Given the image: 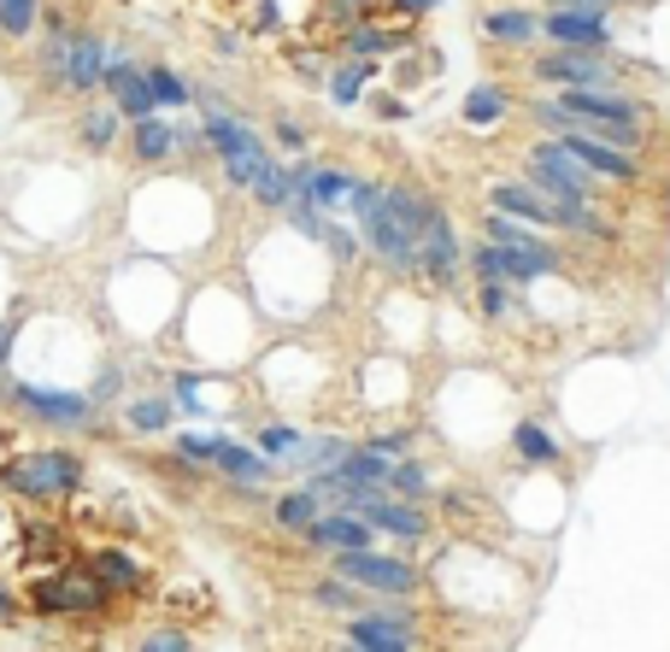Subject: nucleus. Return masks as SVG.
<instances>
[{
  "instance_id": "f257e3e1",
  "label": "nucleus",
  "mask_w": 670,
  "mask_h": 652,
  "mask_svg": "<svg viewBox=\"0 0 670 652\" xmlns=\"http://www.w3.org/2000/svg\"><path fill=\"white\" fill-rule=\"evenodd\" d=\"M536 124L559 130V135H589L617 153L641 147V100L617 95V89H559L553 100H536Z\"/></svg>"
},
{
  "instance_id": "f03ea898",
  "label": "nucleus",
  "mask_w": 670,
  "mask_h": 652,
  "mask_svg": "<svg viewBox=\"0 0 670 652\" xmlns=\"http://www.w3.org/2000/svg\"><path fill=\"white\" fill-rule=\"evenodd\" d=\"M330 571L341 582H353L359 594H383V599H411L424 588L418 559L383 553V546H348V553H330Z\"/></svg>"
},
{
  "instance_id": "7ed1b4c3",
  "label": "nucleus",
  "mask_w": 670,
  "mask_h": 652,
  "mask_svg": "<svg viewBox=\"0 0 670 652\" xmlns=\"http://www.w3.org/2000/svg\"><path fill=\"white\" fill-rule=\"evenodd\" d=\"M200 142L218 153L223 177H230L235 188H248L253 177H260V165L271 159V153H265V142H260V130H253V124H242L235 112H206Z\"/></svg>"
},
{
  "instance_id": "20e7f679",
  "label": "nucleus",
  "mask_w": 670,
  "mask_h": 652,
  "mask_svg": "<svg viewBox=\"0 0 670 652\" xmlns=\"http://www.w3.org/2000/svg\"><path fill=\"white\" fill-rule=\"evenodd\" d=\"M524 165H529V183H536L553 206H594V195H600V183L559 142H536L524 153Z\"/></svg>"
},
{
  "instance_id": "39448f33",
  "label": "nucleus",
  "mask_w": 670,
  "mask_h": 652,
  "mask_svg": "<svg viewBox=\"0 0 670 652\" xmlns=\"http://www.w3.org/2000/svg\"><path fill=\"white\" fill-rule=\"evenodd\" d=\"M83 483V458L65 453V447H47V453H24L7 465V488L24 494V500H59Z\"/></svg>"
},
{
  "instance_id": "423d86ee",
  "label": "nucleus",
  "mask_w": 670,
  "mask_h": 652,
  "mask_svg": "<svg viewBox=\"0 0 670 652\" xmlns=\"http://www.w3.org/2000/svg\"><path fill=\"white\" fill-rule=\"evenodd\" d=\"M348 647L359 652H418V611L411 606H376L365 611L359 606V617H348Z\"/></svg>"
},
{
  "instance_id": "0eeeda50",
  "label": "nucleus",
  "mask_w": 670,
  "mask_h": 652,
  "mask_svg": "<svg viewBox=\"0 0 670 652\" xmlns=\"http://www.w3.org/2000/svg\"><path fill=\"white\" fill-rule=\"evenodd\" d=\"M206 471H218L235 494H265L271 483H277V465H271L253 441H235V435H212V458H206Z\"/></svg>"
},
{
  "instance_id": "6e6552de",
  "label": "nucleus",
  "mask_w": 670,
  "mask_h": 652,
  "mask_svg": "<svg viewBox=\"0 0 670 652\" xmlns=\"http://www.w3.org/2000/svg\"><path fill=\"white\" fill-rule=\"evenodd\" d=\"M107 59H112V47L100 42V36H72V42H54V47H47V71H54L59 82H72L77 95L100 89V77H107Z\"/></svg>"
},
{
  "instance_id": "1a4fd4ad",
  "label": "nucleus",
  "mask_w": 670,
  "mask_h": 652,
  "mask_svg": "<svg viewBox=\"0 0 670 652\" xmlns=\"http://www.w3.org/2000/svg\"><path fill=\"white\" fill-rule=\"evenodd\" d=\"M541 82H559V89H617V65L606 54H582V47H559V54L536 59Z\"/></svg>"
},
{
  "instance_id": "9d476101",
  "label": "nucleus",
  "mask_w": 670,
  "mask_h": 652,
  "mask_svg": "<svg viewBox=\"0 0 670 652\" xmlns=\"http://www.w3.org/2000/svg\"><path fill=\"white\" fill-rule=\"evenodd\" d=\"M359 518H365L376 535H388V541H406V546H418V541H429L436 535V518H429V511L418 506V500H400V494H376V500L359 511Z\"/></svg>"
},
{
  "instance_id": "9b49d317",
  "label": "nucleus",
  "mask_w": 670,
  "mask_h": 652,
  "mask_svg": "<svg viewBox=\"0 0 670 652\" xmlns=\"http://www.w3.org/2000/svg\"><path fill=\"white\" fill-rule=\"evenodd\" d=\"M12 400H19L30 418H42V423H54V429H89V418H95V400H89V394H72V388L12 383Z\"/></svg>"
},
{
  "instance_id": "f8f14e48",
  "label": "nucleus",
  "mask_w": 670,
  "mask_h": 652,
  "mask_svg": "<svg viewBox=\"0 0 670 652\" xmlns=\"http://www.w3.org/2000/svg\"><path fill=\"white\" fill-rule=\"evenodd\" d=\"M541 36L559 42V47H582V54H606V47H612V19H606V7L541 12Z\"/></svg>"
},
{
  "instance_id": "ddd939ff",
  "label": "nucleus",
  "mask_w": 670,
  "mask_h": 652,
  "mask_svg": "<svg viewBox=\"0 0 670 652\" xmlns=\"http://www.w3.org/2000/svg\"><path fill=\"white\" fill-rule=\"evenodd\" d=\"M553 142L571 153V159L589 170L594 183H635V177H641V165H635L629 153H617V147H606V142H589V135H576V130H571V135H553Z\"/></svg>"
},
{
  "instance_id": "4468645a",
  "label": "nucleus",
  "mask_w": 670,
  "mask_h": 652,
  "mask_svg": "<svg viewBox=\"0 0 670 652\" xmlns=\"http://www.w3.org/2000/svg\"><path fill=\"white\" fill-rule=\"evenodd\" d=\"M100 82H107V95H112V112L130 118V124H135V118H147V112H160V107H153V89H147V71H142V65H130L124 54L107 59V77H100Z\"/></svg>"
},
{
  "instance_id": "2eb2a0df",
  "label": "nucleus",
  "mask_w": 670,
  "mask_h": 652,
  "mask_svg": "<svg viewBox=\"0 0 670 652\" xmlns=\"http://www.w3.org/2000/svg\"><path fill=\"white\" fill-rule=\"evenodd\" d=\"M300 541L318 546V553H348V546H376V529L359 511H318Z\"/></svg>"
},
{
  "instance_id": "dca6fc26",
  "label": "nucleus",
  "mask_w": 670,
  "mask_h": 652,
  "mask_svg": "<svg viewBox=\"0 0 670 652\" xmlns=\"http://www.w3.org/2000/svg\"><path fill=\"white\" fill-rule=\"evenodd\" d=\"M488 200H494V212L518 218V224H529V230H559V206L547 200L536 183H494Z\"/></svg>"
},
{
  "instance_id": "f3484780",
  "label": "nucleus",
  "mask_w": 670,
  "mask_h": 652,
  "mask_svg": "<svg viewBox=\"0 0 670 652\" xmlns=\"http://www.w3.org/2000/svg\"><path fill=\"white\" fill-rule=\"evenodd\" d=\"M483 235L494 247H506V253H524L529 265L541 270V277H553L559 270V253L541 242V230H529V224H518V218H506V212H488V224H483Z\"/></svg>"
},
{
  "instance_id": "a211bd4d",
  "label": "nucleus",
  "mask_w": 670,
  "mask_h": 652,
  "mask_svg": "<svg viewBox=\"0 0 670 652\" xmlns=\"http://www.w3.org/2000/svg\"><path fill=\"white\" fill-rule=\"evenodd\" d=\"M453 270H459V235L447 224V212H436L418 235V277L424 283H453Z\"/></svg>"
},
{
  "instance_id": "6ab92c4d",
  "label": "nucleus",
  "mask_w": 670,
  "mask_h": 652,
  "mask_svg": "<svg viewBox=\"0 0 670 652\" xmlns=\"http://www.w3.org/2000/svg\"><path fill=\"white\" fill-rule=\"evenodd\" d=\"M177 147H183V130L171 124V118H160V112H147V118H135V124H130V153L142 165H165Z\"/></svg>"
},
{
  "instance_id": "aec40b11",
  "label": "nucleus",
  "mask_w": 670,
  "mask_h": 652,
  "mask_svg": "<svg viewBox=\"0 0 670 652\" xmlns=\"http://www.w3.org/2000/svg\"><path fill=\"white\" fill-rule=\"evenodd\" d=\"M36 599L42 611L54 617H77V611H95L100 606V582H72V576H54V582H36Z\"/></svg>"
},
{
  "instance_id": "412c9836",
  "label": "nucleus",
  "mask_w": 670,
  "mask_h": 652,
  "mask_svg": "<svg viewBox=\"0 0 670 652\" xmlns=\"http://www.w3.org/2000/svg\"><path fill=\"white\" fill-rule=\"evenodd\" d=\"M512 453H518L529 471H559V465H564V447L553 441V429H547L541 418L512 423Z\"/></svg>"
},
{
  "instance_id": "4be33fe9",
  "label": "nucleus",
  "mask_w": 670,
  "mask_h": 652,
  "mask_svg": "<svg viewBox=\"0 0 670 652\" xmlns=\"http://www.w3.org/2000/svg\"><path fill=\"white\" fill-rule=\"evenodd\" d=\"M483 36L494 47H529L541 36V12H524V7H501V12H483Z\"/></svg>"
},
{
  "instance_id": "5701e85b",
  "label": "nucleus",
  "mask_w": 670,
  "mask_h": 652,
  "mask_svg": "<svg viewBox=\"0 0 670 652\" xmlns=\"http://www.w3.org/2000/svg\"><path fill=\"white\" fill-rule=\"evenodd\" d=\"M318 511H323V506H318L306 488H288V494H277V500H271V523H277L283 535H306V523H312Z\"/></svg>"
},
{
  "instance_id": "b1692460",
  "label": "nucleus",
  "mask_w": 670,
  "mask_h": 652,
  "mask_svg": "<svg viewBox=\"0 0 670 652\" xmlns=\"http://www.w3.org/2000/svg\"><path fill=\"white\" fill-rule=\"evenodd\" d=\"M388 494H400V500H429V465H424V458H394V465H388V483H383Z\"/></svg>"
},
{
  "instance_id": "393cba45",
  "label": "nucleus",
  "mask_w": 670,
  "mask_h": 652,
  "mask_svg": "<svg viewBox=\"0 0 670 652\" xmlns=\"http://www.w3.org/2000/svg\"><path fill=\"white\" fill-rule=\"evenodd\" d=\"M124 418H130L135 435H165V429L177 423V406H171L165 394H147V400H130Z\"/></svg>"
},
{
  "instance_id": "a878e982",
  "label": "nucleus",
  "mask_w": 670,
  "mask_h": 652,
  "mask_svg": "<svg viewBox=\"0 0 670 652\" xmlns=\"http://www.w3.org/2000/svg\"><path fill=\"white\" fill-rule=\"evenodd\" d=\"M300 435H306V429H300V423H260V429H253V435H248V441H253V447H260V453L271 458V465H277V471H283V458H288V453H295V447H300Z\"/></svg>"
},
{
  "instance_id": "bb28decb",
  "label": "nucleus",
  "mask_w": 670,
  "mask_h": 652,
  "mask_svg": "<svg viewBox=\"0 0 670 652\" xmlns=\"http://www.w3.org/2000/svg\"><path fill=\"white\" fill-rule=\"evenodd\" d=\"M95 582H107V588H135V582H142V564H135L130 553H118V546H107V553H95Z\"/></svg>"
},
{
  "instance_id": "cd10ccee",
  "label": "nucleus",
  "mask_w": 670,
  "mask_h": 652,
  "mask_svg": "<svg viewBox=\"0 0 670 652\" xmlns=\"http://www.w3.org/2000/svg\"><path fill=\"white\" fill-rule=\"evenodd\" d=\"M506 118V89H494V82H483V89H471L465 95V124H501Z\"/></svg>"
},
{
  "instance_id": "c85d7f7f",
  "label": "nucleus",
  "mask_w": 670,
  "mask_h": 652,
  "mask_svg": "<svg viewBox=\"0 0 670 652\" xmlns=\"http://www.w3.org/2000/svg\"><path fill=\"white\" fill-rule=\"evenodd\" d=\"M142 71H147L153 107H188V100H195V95H188V82L171 71V65H142Z\"/></svg>"
},
{
  "instance_id": "c756f323",
  "label": "nucleus",
  "mask_w": 670,
  "mask_h": 652,
  "mask_svg": "<svg viewBox=\"0 0 670 652\" xmlns=\"http://www.w3.org/2000/svg\"><path fill=\"white\" fill-rule=\"evenodd\" d=\"M312 606H323V611H359V588L330 571V576L312 582Z\"/></svg>"
},
{
  "instance_id": "7c9ffc66",
  "label": "nucleus",
  "mask_w": 670,
  "mask_h": 652,
  "mask_svg": "<svg viewBox=\"0 0 670 652\" xmlns=\"http://www.w3.org/2000/svg\"><path fill=\"white\" fill-rule=\"evenodd\" d=\"M394 47H400V36L371 30V24H353V36H348V54H359V59H383V54H394Z\"/></svg>"
},
{
  "instance_id": "2f4dec72",
  "label": "nucleus",
  "mask_w": 670,
  "mask_h": 652,
  "mask_svg": "<svg viewBox=\"0 0 670 652\" xmlns=\"http://www.w3.org/2000/svg\"><path fill=\"white\" fill-rule=\"evenodd\" d=\"M42 0H0V36H30Z\"/></svg>"
},
{
  "instance_id": "473e14b6",
  "label": "nucleus",
  "mask_w": 670,
  "mask_h": 652,
  "mask_svg": "<svg viewBox=\"0 0 670 652\" xmlns=\"http://www.w3.org/2000/svg\"><path fill=\"white\" fill-rule=\"evenodd\" d=\"M171 406H177V411H206V376L200 371H177V376H171Z\"/></svg>"
},
{
  "instance_id": "72a5a7b5",
  "label": "nucleus",
  "mask_w": 670,
  "mask_h": 652,
  "mask_svg": "<svg viewBox=\"0 0 670 652\" xmlns=\"http://www.w3.org/2000/svg\"><path fill=\"white\" fill-rule=\"evenodd\" d=\"M288 224H295L306 242H323V212L306 195H288Z\"/></svg>"
},
{
  "instance_id": "f704fd0d",
  "label": "nucleus",
  "mask_w": 670,
  "mask_h": 652,
  "mask_svg": "<svg viewBox=\"0 0 670 652\" xmlns=\"http://www.w3.org/2000/svg\"><path fill=\"white\" fill-rule=\"evenodd\" d=\"M365 447H376L383 458H406L411 447H418V429H406V423H400V429H376Z\"/></svg>"
},
{
  "instance_id": "c9c22d12",
  "label": "nucleus",
  "mask_w": 670,
  "mask_h": 652,
  "mask_svg": "<svg viewBox=\"0 0 670 652\" xmlns=\"http://www.w3.org/2000/svg\"><path fill=\"white\" fill-rule=\"evenodd\" d=\"M359 95H365V71H359V65H341V71L330 77V100L336 107H353Z\"/></svg>"
},
{
  "instance_id": "e433bc0d",
  "label": "nucleus",
  "mask_w": 670,
  "mask_h": 652,
  "mask_svg": "<svg viewBox=\"0 0 670 652\" xmlns=\"http://www.w3.org/2000/svg\"><path fill=\"white\" fill-rule=\"evenodd\" d=\"M112 135H118V112H89L83 118V142H89L95 153L112 147Z\"/></svg>"
},
{
  "instance_id": "4c0bfd02",
  "label": "nucleus",
  "mask_w": 670,
  "mask_h": 652,
  "mask_svg": "<svg viewBox=\"0 0 670 652\" xmlns=\"http://www.w3.org/2000/svg\"><path fill=\"white\" fill-rule=\"evenodd\" d=\"M323 242H330V253H336V259H359V253H365V242H359V230H348V224H323Z\"/></svg>"
},
{
  "instance_id": "58836bf2",
  "label": "nucleus",
  "mask_w": 670,
  "mask_h": 652,
  "mask_svg": "<svg viewBox=\"0 0 670 652\" xmlns=\"http://www.w3.org/2000/svg\"><path fill=\"white\" fill-rule=\"evenodd\" d=\"M135 652H195V641H188L183 629H153V634H147V641L135 647Z\"/></svg>"
},
{
  "instance_id": "ea45409f",
  "label": "nucleus",
  "mask_w": 670,
  "mask_h": 652,
  "mask_svg": "<svg viewBox=\"0 0 670 652\" xmlns=\"http://www.w3.org/2000/svg\"><path fill=\"white\" fill-rule=\"evenodd\" d=\"M476 306H483L488 318H506V312H512V295H506V283H483V288H476Z\"/></svg>"
},
{
  "instance_id": "a19ab883",
  "label": "nucleus",
  "mask_w": 670,
  "mask_h": 652,
  "mask_svg": "<svg viewBox=\"0 0 670 652\" xmlns=\"http://www.w3.org/2000/svg\"><path fill=\"white\" fill-rule=\"evenodd\" d=\"M277 147L283 153H306V130L295 124V118H277Z\"/></svg>"
},
{
  "instance_id": "79ce46f5",
  "label": "nucleus",
  "mask_w": 670,
  "mask_h": 652,
  "mask_svg": "<svg viewBox=\"0 0 670 652\" xmlns=\"http://www.w3.org/2000/svg\"><path fill=\"white\" fill-rule=\"evenodd\" d=\"M582 7H606V0H547V12H582Z\"/></svg>"
},
{
  "instance_id": "37998d69",
  "label": "nucleus",
  "mask_w": 670,
  "mask_h": 652,
  "mask_svg": "<svg viewBox=\"0 0 670 652\" xmlns=\"http://www.w3.org/2000/svg\"><path fill=\"white\" fill-rule=\"evenodd\" d=\"M394 7H400V12H429L436 0H394Z\"/></svg>"
},
{
  "instance_id": "c03bdc74",
  "label": "nucleus",
  "mask_w": 670,
  "mask_h": 652,
  "mask_svg": "<svg viewBox=\"0 0 670 652\" xmlns=\"http://www.w3.org/2000/svg\"><path fill=\"white\" fill-rule=\"evenodd\" d=\"M12 611H19V606H12V594H7V588H0V617H12Z\"/></svg>"
},
{
  "instance_id": "a18cd8bd",
  "label": "nucleus",
  "mask_w": 670,
  "mask_h": 652,
  "mask_svg": "<svg viewBox=\"0 0 670 652\" xmlns=\"http://www.w3.org/2000/svg\"><path fill=\"white\" fill-rule=\"evenodd\" d=\"M7 347H12V330H0V358H7Z\"/></svg>"
}]
</instances>
